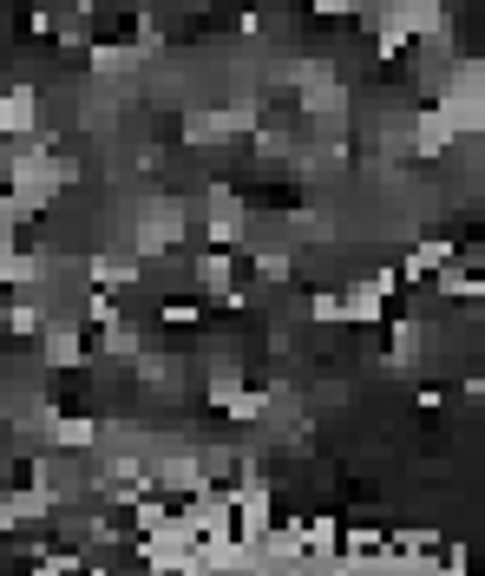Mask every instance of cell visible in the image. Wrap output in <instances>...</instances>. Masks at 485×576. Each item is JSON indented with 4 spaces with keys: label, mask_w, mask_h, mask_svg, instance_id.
Instances as JSON below:
<instances>
[{
    "label": "cell",
    "mask_w": 485,
    "mask_h": 576,
    "mask_svg": "<svg viewBox=\"0 0 485 576\" xmlns=\"http://www.w3.org/2000/svg\"><path fill=\"white\" fill-rule=\"evenodd\" d=\"M171 243H184V204L178 197L144 204V217H138V256H157V249H171Z\"/></svg>",
    "instance_id": "obj_1"
},
{
    "label": "cell",
    "mask_w": 485,
    "mask_h": 576,
    "mask_svg": "<svg viewBox=\"0 0 485 576\" xmlns=\"http://www.w3.org/2000/svg\"><path fill=\"white\" fill-rule=\"evenodd\" d=\"M0 131H8V138H40V92L34 86H8V92H0Z\"/></svg>",
    "instance_id": "obj_2"
},
{
    "label": "cell",
    "mask_w": 485,
    "mask_h": 576,
    "mask_svg": "<svg viewBox=\"0 0 485 576\" xmlns=\"http://www.w3.org/2000/svg\"><path fill=\"white\" fill-rule=\"evenodd\" d=\"M237 131H250V112H191L184 118V138L191 144H230Z\"/></svg>",
    "instance_id": "obj_3"
},
{
    "label": "cell",
    "mask_w": 485,
    "mask_h": 576,
    "mask_svg": "<svg viewBox=\"0 0 485 576\" xmlns=\"http://www.w3.org/2000/svg\"><path fill=\"white\" fill-rule=\"evenodd\" d=\"M53 367H86V321H47L40 328Z\"/></svg>",
    "instance_id": "obj_4"
},
{
    "label": "cell",
    "mask_w": 485,
    "mask_h": 576,
    "mask_svg": "<svg viewBox=\"0 0 485 576\" xmlns=\"http://www.w3.org/2000/svg\"><path fill=\"white\" fill-rule=\"evenodd\" d=\"M459 249L446 243V236H426V243H413L407 256H400V282H420V276H439L446 263H452Z\"/></svg>",
    "instance_id": "obj_5"
},
{
    "label": "cell",
    "mask_w": 485,
    "mask_h": 576,
    "mask_svg": "<svg viewBox=\"0 0 485 576\" xmlns=\"http://www.w3.org/2000/svg\"><path fill=\"white\" fill-rule=\"evenodd\" d=\"M86 282L118 295V289H131V282H138V263H125V256H92V263H86Z\"/></svg>",
    "instance_id": "obj_6"
},
{
    "label": "cell",
    "mask_w": 485,
    "mask_h": 576,
    "mask_svg": "<svg viewBox=\"0 0 485 576\" xmlns=\"http://www.w3.org/2000/svg\"><path fill=\"white\" fill-rule=\"evenodd\" d=\"M204 236H210L217 249H237V243H243V210H237V204H224L217 217H204Z\"/></svg>",
    "instance_id": "obj_7"
},
{
    "label": "cell",
    "mask_w": 485,
    "mask_h": 576,
    "mask_svg": "<svg viewBox=\"0 0 485 576\" xmlns=\"http://www.w3.org/2000/svg\"><path fill=\"white\" fill-rule=\"evenodd\" d=\"M47 433H53V446H60V452H86V446L99 439V426H92V420H53Z\"/></svg>",
    "instance_id": "obj_8"
},
{
    "label": "cell",
    "mask_w": 485,
    "mask_h": 576,
    "mask_svg": "<svg viewBox=\"0 0 485 576\" xmlns=\"http://www.w3.org/2000/svg\"><path fill=\"white\" fill-rule=\"evenodd\" d=\"M86 60H92V73H99V79H112V73H131V66H138L144 53H125V47H105V40H99V47H92Z\"/></svg>",
    "instance_id": "obj_9"
},
{
    "label": "cell",
    "mask_w": 485,
    "mask_h": 576,
    "mask_svg": "<svg viewBox=\"0 0 485 576\" xmlns=\"http://www.w3.org/2000/svg\"><path fill=\"white\" fill-rule=\"evenodd\" d=\"M40 256H21V249H8V256H0V282H14V289H27V282H40Z\"/></svg>",
    "instance_id": "obj_10"
},
{
    "label": "cell",
    "mask_w": 485,
    "mask_h": 576,
    "mask_svg": "<svg viewBox=\"0 0 485 576\" xmlns=\"http://www.w3.org/2000/svg\"><path fill=\"white\" fill-rule=\"evenodd\" d=\"M308 315H315V321H342V295H335V289L308 295Z\"/></svg>",
    "instance_id": "obj_11"
},
{
    "label": "cell",
    "mask_w": 485,
    "mask_h": 576,
    "mask_svg": "<svg viewBox=\"0 0 485 576\" xmlns=\"http://www.w3.org/2000/svg\"><path fill=\"white\" fill-rule=\"evenodd\" d=\"M256 276L263 282H289V256H256Z\"/></svg>",
    "instance_id": "obj_12"
},
{
    "label": "cell",
    "mask_w": 485,
    "mask_h": 576,
    "mask_svg": "<svg viewBox=\"0 0 485 576\" xmlns=\"http://www.w3.org/2000/svg\"><path fill=\"white\" fill-rule=\"evenodd\" d=\"M465 400H472V407H485V373H472V380H465Z\"/></svg>",
    "instance_id": "obj_13"
},
{
    "label": "cell",
    "mask_w": 485,
    "mask_h": 576,
    "mask_svg": "<svg viewBox=\"0 0 485 576\" xmlns=\"http://www.w3.org/2000/svg\"><path fill=\"white\" fill-rule=\"evenodd\" d=\"M8 164H14V157H8V131H0V177H8Z\"/></svg>",
    "instance_id": "obj_14"
},
{
    "label": "cell",
    "mask_w": 485,
    "mask_h": 576,
    "mask_svg": "<svg viewBox=\"0 0 485 576\" xmlns=\"http://www.w3.org/2000/svg\"><path fill=\"white\" fill-rule=\"evenodd\" d=\"M197 8H210V0H197Z\"/></svg>",
    "instance_id": "obj_15"
}]
</instances>
